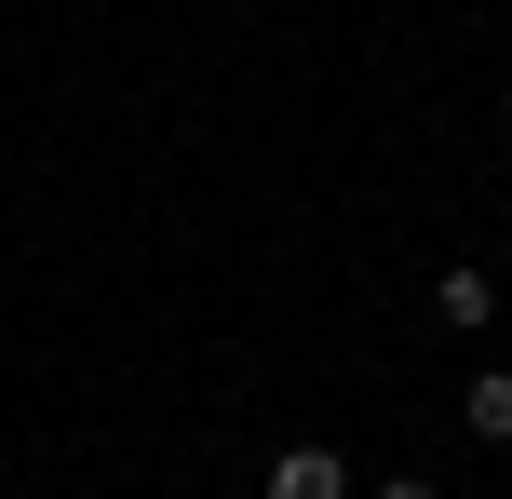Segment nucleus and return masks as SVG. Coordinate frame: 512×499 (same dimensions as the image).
Listing matches in <instances>:
<instances>
[{"mask_svg": "<svg viewBox=\"0 0 512 499\" xmlns=\"http://www.w3.org/2000/svg\"><path fill=\"white\" fill-rule=\"evenodd\" d=\"M270 499H351L337 446H283V459H270Z\"/></svg>", "mask_w": 512, "mask_h": 499, "instance_id": "f257e3e1", "label": "nucleus"}, {"mask_svg": "<svg viewBox=\"0 0 512 499\" xmlns=\"http://www.w3.org/2000/svg\"><path fill=\"white\" fill-rule=\"evenodd\" d=\"M432 311H445V324H486V311H499V284H486V270H445Z\"/></svg>", "mask_w": 512, "mask_h": 499, "instance_id": "f03ea898", "label": "nucleus"}, {"mask_svg": "<svg viewBox=\"0 0 512 499\" xmlns=\"http://www.w3.org/2000/svg\"><path fill=\"white\" fill-rule=\"evenodd\" d=\"M472 432H486V446H512V378H499V365L472 378Z\"/></svg>", "mask_w": 512, "mask_h": 499, "instance_id": "7ed1b4c3", "label": "nucleus"}, {"mask_svg": "<svg viewBox=\"0 0 512 499\" xmlns=\"http://www.w3.org/2000/svg\"><path fill=\"white\" fill-rule=\"evenodd\" d=\"M378 499H432V486H418V473H391V486H378Z\"/></svg>", "mask_w": 512, "mask_h": 499, "instance_id": "20e7f679", "label": "nucleus"}, {"mask_svg": "<svg viewBox=\"0 0 512 499\" xmlns=\"http://www.w3.org/2000/svg\"><path fill=\"white\" fill-rule=\"evenodd\" d=\"M499 149H512V122H499Z\"/></svg>", "mask_w": 512, "mask_h": 499, "instance_id": "39448f33", "label": "nucleus"}]
</instances>
